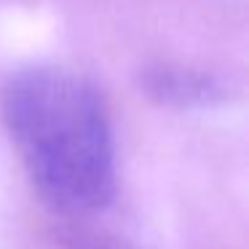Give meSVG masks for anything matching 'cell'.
<instances>
[{"label":"cell","instance_id":"6da1fadb","mask_svg":"<svg viewBox=\"0 0 249 249\" xmlns=\"http://www.w3.org/2000/svg\"><path fill=\"white\" fill-rule=\"evenodd\" d=\"M3 121L38 196L62 214H94L115 198V142L99 91L54 67L14 75Z\"/></svg>","mask_w":249,"mask_h":249},{"label":"cell","instance_id":"7a4b0ae2","mask_svg":"<svg viewBox=\"0 0 249 249\" xmlns=\"http://www.w3.org/2000/svg\"><path fill=\"white\" fill-rule=\"evenodd\" d=\"M142 89L147 91V97L166 105H179V107L206 105L222 97V86L214 78L169 65H158L142 72Z\"/></svg>","mask_w":249,"mask_h":249}]
</instances>
